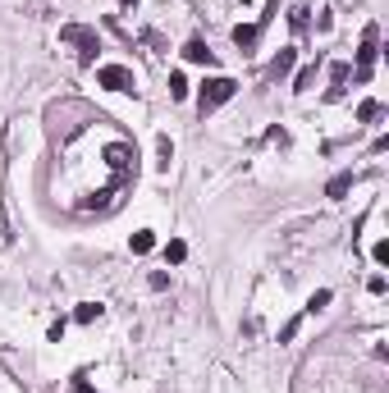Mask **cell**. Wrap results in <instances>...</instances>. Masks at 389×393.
Returning a JSON list of instances; mask_svg holds the SVG:
<instances>
[{"mask_svg":"<svg viewBox=\"0 0 389 393\" xmlns=\"http://www.w3.org/2000/svg\"><path fill=\"white\" fill-rule=\"evenodd\" d=\"M60 42H69V46L78 51V65H97V51H101L97 28H83V23H65V28H60Z\"/></svg>","mask_w":389,"mask_h":393,"instance_id":"6da1fadb","label":"cell"},{"mask_svg":"<svg viewBox=\"0 0 389 393\" xmlns=\"http://www.w3.org/2000/svg\"><path fill=\"white\" fill-rule=\"evenodd\" d=\"M233 92H238V83H233L229 74H215V78H206L197 87V110L201 115H211V110H220L224 101H233Z\"/></svg>","mask_w":389,"mask_h":393,"instance_id":"7a4b0ae2","label":"cell"},{"mask_svg":"<svg viewBox=\"0 0 389 393\" xmlns=\"http://www.w3.org/2000/svg\"><path fill=\"white\" fill-rule=\"evenodd\" d=\"M376 55H380V28L371 23L362 33V46H357V83H371V69H376Z\"/></svg>","mask_w":389,"mask_h":393,"instance_id":"3957f363","label":"cell"},{"mask_svg":"<svg viewBox=\"0 0 389 393\" xmlns=\"http://www.w3.org/2000/svg\"><path fill=\"white\" fill-rule=\"evenodd\" d=\"M97 83H101V87H110V92H138L133 69H124V65H101L97 69Z\"/></svg>","mask_w":389,"mask_h":393,"instance_id":"277c9868","label":"cell"},{"mask_svg":"<svg viewBox=\"0 0 389 393\" xmlns=\"http://www.w3.org/2000/svg\"><path fill=\"white\" fill-rule=\"evenodd\" d=\"M106 165H110V169H115V174H133V169H138V147H129V142H110V147H106Z\"/></svg>","mask_w":389,"mask_h":393,"instance_id":"5b68a950","label":"cell"},{"mask_svg":"<svg viewBox=\"0 0 389 393\" xmlns=\"http://www.w3.org/2000/svg\"><path fill=\"white\" fill-rule=\"evenodd\" d=\"M348 78H353V69H348L344 60H334V65H330V87H325V101H344Z\"/></svg>","mask_w":389,"mask_h":393,"instance_id":"8992f818","label":"cell"},{"mask_svg":"<svg viewBox=\"0 0 389 393\" xmlns=\"http://www.w3.org/2000/svg\"><path fill=\"white\" fill-rule=\"evenodd\" d=\"M256 42H261V28H256V23H238V28H233V46L243 55H252Z\"/></svg>","mask_w":389,"mask_h":393,"instance_id":"52a82bcc","label":"cell"},{"mask_svg":"<svg viewBox=\"0 0 389 393\" xmlns=\"http://www.w3.org/2000/svg\"><path fill=\"white\" fill-rule=\"evenodd\" d=\"M183 60H192V65H215L211 46L201 42V37H188V42H183Z\"/></svg>","mask_w":389,"mask_h":393,"instance_id":"ba28073f","label":"cell"},{"mask_svg":"<svg viewBox=\"0 0 389 393\" xmlns=\"http://www.w3.org/2000/svg\"><path fill=\"white\" fill-rule=\"evenodd\" d=\"M348 187H353V169H344V174H334L330 183H325V196H330V201H344V196H348Z\"/></svg>","mask_w":389,"mask_h":393,"instance_id":"9c48e42d","label":"cell"},{"mask_svg":"<svg viewBox=\"0 0 389 393\" xmlns=\"http://www.w3.org/2000/svg\"><path fill=\"white\" fill-rule=\"evenodd\" d=\"M169 160H174V142L160 133V137H156V169H160V174H169Z\"/></svg>","mask_w":389,"mask_h":393,"instance_id":"30bf717a","label":"cell"},{"mask_svg":"<svg viewBox=\"0 0 389 393\" xmlns=\"http://www.w3.org/2000/svg\"><path fill=\"white\" fill-rule=\"evenodd\" d=\"M289 69H293V51H279V55H275V60H270V69H266V78H270V83H279V78L289 74Z\"/></svg>","mask_w":389,"mask_h":393,"instance_id":"8fae6325","label":"cell"},{"mask_svg":"<svg viewBox=\"0 0 389 393\" xmlns=\"http://www.w3.org/2000/svg\"><path fill=\"white\" fill-rule=\"evenodd\" d=\"M129 247H133V256H147V251L156 247V233H151V229H138V233H133V242H129Z\"/></svg>","mask_w":389,"mask_h":393,"instance_id":"7c38bea8","label":"cell"},{"mask_svg":"<svg viewBox=\"0 0 389 393\" xmlns=\"http://www.w3.org/2000/svg\"><path fill=\"white\" fill-rule=\"evenodd\" d=\"M330 288H316V293H311V302H307V316H316V311H325V306H330Z\"/></svg>","mask_w":389,"mask_h":393,"instance_id":"4fadbf2b","label":"cell"},{"mask_svg":"<svg viewBox=\"0 0 389 393\" xmlns=\"http://www.w3.org/2000/svg\"><path fill=\"white\" fill-rule=\"evenodd\" d=\"M74 320H78V325H92V320H101V306H97V302H83V306L74 311Z\"/></svg>","mask_w":389,"mask_h":393,"instance_id":"5bb4252c","label":"cell"},{"mask_svg":"<svg viewBox=\"0 0 389 393\" xmlns=\"http://www.w3.org/2000/svg\"><path fill=\"white\" fill-rule=\"evenodd\" d=\"M311 83H316V65L298 69V78H293V92H311Z\"/></svg>","mask_w":389,"mask_h":393,"instance_id":"9a60e30c","label":"cell"},{"mask_svg":"<svg viewBox=\"0 0 389 393\" xmlns=\"http://www.w3.org/2000/svg\"><path fill=\"white\" fill-rule=\"evenodd\" d=\"M380 110H385L380 101H362V106H357V119H362V124H371V119H380Z\"/></svg>","mask_w":389,"mask_h":393,"instance_id":"2e32d148","label":"cell"},{"mask_svg":"<svg viewBox=\"0 0 389 393\" xmlns=\"http://www.w3.org/2000/svg\"><path fill=\"white\" fill-rule=\"evenodd\" d=\"M169 97H174V101L188 97V78H183V74H169Z\"/></svg>","mask_w":389,"mask_h":393,"instance_id":"e0dca14e","label":"cell"},{"mask_svg":"<svg viewBox=\"0 0 389 393\" xmlns=\"http://www.w3.org/2000/svg\"><path fill=\"white\" fill-rule=\"evenodd\" d=\"M183 256H188V247H183L179 238H174V242H165V261H169V265H179Z\"/></svg>","mask_w":389,"mask_h":393,"instance_id":"ac0fdd59","label":"cell"},{"mask_svg":"<svg viewBox=\"0 0 389 393\" xmlns=\"http://www.w3.org/2000/svg\"><path fill=\"white\" fill-rule=\"evenodd\" d=\"M275 14H279V0H266V10H261V19H256V28L266 33V28H270V19H275Z\"/></svg>","mask_w":389,"mask_h":393,"instance_id":"d6986e66","label":"cell"},{"mask_svg":"<svg viewBox=\"0 0 389 393\" xmlns=\"http://www.w3.org/2000/svg\"><path fill=\"white\" fill-rule=\"evenodd\" d=\"M298 329H302V316H293L289 325L279 329V343H293V339H298Z\"/></svg>","mask_w":389,"mask_h":393,"instance_id":"ffe728a7","label":"cell"},{"mask_svg":"<svg viewBox=\"0 0 389 393\" xmlns=\"http://www.w3.org/2000/svg\"><path fill=\"white\" fill-rule=\"evenodd\" d=\"M371 261H376V265H389V242H376V247H371Z\"/></svg>","mask_w":389,"mask_h":393,"instance_id":"44dd1931","label":"cell"},{"mask_svg":"<svg viewBox=\"0 0 389 393\" xmlns=\"http://www.w3.org/2000/svg\"><path fill=\"white\" fill-rule=\"evenodd\" d=\"M266 142H270V147H289V133H284V128H270Z\"/></svg>","mask_w":389,"mask_h":393,"instance_id":"7402d4cb","label":"cell"},{"mask_svg":"<svg viewBox=\"0 0 389 393\" xmlns=\"http://www.w3.org/2000/svg\"><path fill=\"white\" fill-rule=\"evenodd\" d=\"M385 288H389V284H385V274H371V279H367V293H376V297H380Z\"/></svg>","mask_w":389,"mask_h":393,"instance_id":"603a6c76","label":"cell"},{"mask_svg":"<svg viewBox=\"0 0 389 393\" xmlns=\"http://www.w3.org/2000/svg\"><path fill=\"white\" fill-rule=\"evenodd\" d=\"M289 19H293V28H298V33H307V10H293Z\"/></svg>","mask_w":389,"mask_h":393,"instance_id":"cb8c5ba5","label":"cell"},{"mask_svg":"<svg viewBox=\"0 0 389 393\" xmlns=\"http://www.w3.org/2000/svg\"><path fill=\"white\" fill-rule=\"evenodd\" d=\"M74 393H97V389H92L88 380H74Z\"/></svg>","mask_w":389,"mask_h":393,"instance_id":"d4e9b609","label":"cell"},{"mask_svg":"<svg viewBox=\"0 0 389 393\" xmlns=\"http://www.w3.org/2000/svg\"><path fill=\"white\" fill-rule=\"evenodd\" d=\"M119 5H124V10H133V5H138V0H119Z\"/></svg>","mask_w":389,"mask_h":393,"instance_id":"484cf974","label":"cell"}]
</instances>
